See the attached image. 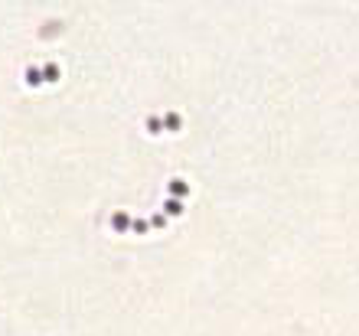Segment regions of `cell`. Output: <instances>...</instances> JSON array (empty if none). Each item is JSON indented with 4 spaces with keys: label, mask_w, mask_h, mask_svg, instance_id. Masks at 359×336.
<instances>
[{
    "label": "cell",
    "mask_w": 359,
    "mask_h": 336,
    "mask_svg": "<svg viewBox=\"0 0 359 336\" xmlns=\"http://www.w3.org/2000/svg\"><path fill=\"white\" fill-rule=\"evenodd\" d=\"M131 216H127V212H121V209H118V212H111V228H115V232H127V228H131Z\"/></svg>",
    "instance_id": "cell-1"
},
{
    "label": "cell",
    "mask_w": 359,
    "mask_h": 336,
    "mask_svg": "<svg viewBox=\"0 0 359 336\" xmlns=\"http://www.w3.org/2000/svg\"><path fill=\"white\" fill-rule=\"evenodd\" d=\"M189 193V186L183 180H170V199H183Z\"/></svg>",
    "instance_id": "cell-3"
},
{
    "label": "cell",
    "mask_w": 359,
    "mask_h": 336,
    "mask_svg": "<svg viewBox=\"0 0 359 336\" xmlns=\"http://www.w3.org/2000/svg\"><path fill=\"white\" fill-rule=\"evenodd\" d=\"M147 131L150 134H160V131H164V117H147Z\"/></svg>",
    "instance_id": "cell-7"
},
{
    "label": "cell",
    "mask_w": 359,
    "mask_h": 336,
    "mask_svg": "<svg viewBox=\"0 0 359 336\" xmlns=\"http://www.w3.org/2000/svg\"><path fill=\"white\" fill-rule=\"evenodd\" d=\"M23 75H26V85H33V88L46 82V78H43V69H39V65H30V69H26Z\"/></svg>",
    "instance_id": "cell-2"
},
{
    "label": "cell",
    "mask_w": 359,
    "mask_h": 336,
    "mask_svg": "<svg viewBox=\"0 0 359 336\" xmlns=\"http://www.w3.org/2000/svg\"><path fill=\"white\" fill-rule=\"evenodd\" d=\"M180 124H183L180 114H173V111H167V114H164V131H180Z\"/></svg>",
    "instance_id": "cell-4"
},
{
    "label": "cell",
    "mask_w": 359,
    "mask_h": 336,
    "mask_svg": "<svg viewBox=\"0 0 359 336\" xmlns=\"http://www.w3.org/2000/svg\"><path fill=\"white\" fill-rule=\"evenodd\" d=\"M164 222H167V216H160V212H157V216H150V225H157V228H160Z\"/></svg>",
    "instance_id": "cell-9"
},
{
    "label": "cell",
    "mask_w": 359,
    "mask_h": 336,
    "mask_svg": "<svg viewBox=\"0 0 359 336\" xmlns=\"http://www.w3.org/2000/svg\"><path fill=\"white\" fill-rule=\"evenodd\" d=\"M183 212V199H167L164 203V216H180Z\"/></svg>",
    "instance_id": "cell-5"
},
{
    "label": "cell",
    "mask_w": 359,
    "mask_h": 336,
    "mask_svg": "<svg viewBox=\"0 0 359 336\" xmlns=\"http://www.w3.org/2000/svg\"><path fill=\"white\" fill-rule=\"evenodd\" d=\"M147 225H150V222H147V219H134V222H131V232H137V235H144V232H147Z\"/></svg>",
    "instance_id": "cell-8"
},
{
    "label": "cell",
    "mask_w": 359,
    "mask_h": 336,
    "mask_svg": "<svg viewBox=\"0 0 359 336\" xmlns=\"http://www.w3.org/2000/svg\"><path fill=\"white\" fill-rule=\"evenodd\" d=\"M43 78H46V82H59V65H56V62L43 65Z\"/></svg>",
    "instance_id": "cell-6"
}]
</instances>
